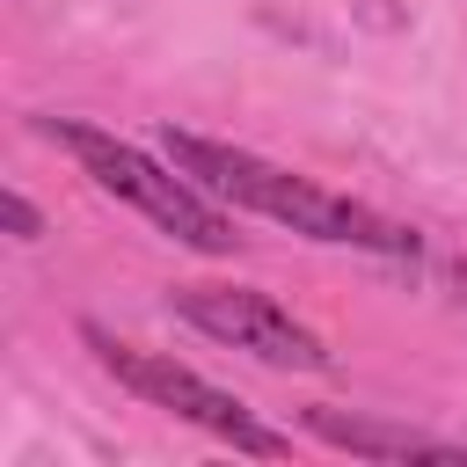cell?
<instances>
[{
	"instance_id": "3957f363",
	"label": "cell",
	"mask_w": 467,
	"mask_h": 467,
	"mask_svg": "<svg viewBox=\"0 0 467 467\" xmlns=\"http://www.w3.org/2000/svg\"><path fill=\"white\" fill-rule=\"evenodd\" d=\"M88 350H95L102 372H109L124 394H139L146 409H168L175 423H197L204 438H219V445H234V452H248V460H285V452H292L285 431L255 423V409H248L241 394L212 387L204 372H190V365H175V358H161V350L117 343V336H102V328H88Z\"/></svg>"
},
{
	"instance_id": "52a82bcc",
	"label": "cell",
	"mask_w": 467,
	"mask_h": 467,
	"mask_svg": "<svg viewBox=\"0 0 467 467\" xmlns=\"http://www.w3.org/2000/svg\"><path fill=\"white\" fill-rule=\"evenodd\" d=\"M452 285H460V299H467V263H460V270H452Z\"/></svg>"
},
{
	"instance_id": "8992f818",
	"label": "cell",
	"mask_w": 467,
	"mask_h": 467,
	"mask_svg": "<svg viewBox=\"0 0 467 467\" xmlns=\"http://www.w3.org/2000/svg\"><path fill=\"white\" fill-rule=\"evenodd\" d=\"M0 212H7V234L15 241H44V219H36V204L22 190H0Z\"/></svg>"
},
{
	"instance_id": "7a4b0ae2",
	"label": "cell",
	"mask_w": 467,
	"mask_h": 467,
	"mask_svg": "<svg viewBox=\"0 0 467 467\" xmlns=\"http://www.w3.org/2000/svg\"><path fill=\"white\" fill-rule=\"evenodd\" d=\"M44 139L66 146V153L88 168V182H95L102 197L131 204V212L153 219L168 241H182V248H197V255H234V248H241L234 219H226V212L212 204V190H197L175 161L161 168V161L139 153L131 139L102 131V124H80V117H44Z\"/></svg>"
},
{
	"instance_id": "5b68a950",
	"label": "cell",
	"mask_w": 467,
	"mask_h": 467,
	"mask_svg": "<svg viewBox=\"0 0 467 467\" xmlns=\"http://www.w3.org/2000/svg\"><path fill=\"white\" fill-rule=\"evenodd\" d=\"M306 431L350 460H467V445L452 438H431V431H409V423H387V416H343V409H306Z\"/></svg>"
},
{
	"instance_id": "277c9868",
	"label": "cell",
	"mask_w": 467,
	"mask_h": 467,
	"mask_svg": "<svg viewBox=\"0 0 467 467\" xmlns=\"http://www.w3.org/2000/svg\"><path fill=\"white\" fill-rule=\"evenodd\" d=\"M175 314L190 321V328H204L212 343H226V350H248V358H263V365H277V372H321L328 365V343L306 328V321H292L270 292H255V285H175Z\"/></svg>"
},
{
	"instance_id": "6da1fadb",
	"label": "cell",
	"mask_w": 467,
	"mask_h": 467,
	"mask_svg": "<svg viewBox=\"0 0 467 467\" xmlns=\"http://www.w3.org/2000/svg\"><path fill=\"white\" fill-rule=\"evenodd\" d=\"M161 153H168L197 190H212L219 204H241V212H255V219H277V226H292V234H306V241H336V248H372V255L416 263V234H409V226H394V219H379L372 204L336 197V190H321V182H306V175H292V168H277V161H263V153H248V146H226V139L161 124Z\"/></svg>"
}]
</instances>
